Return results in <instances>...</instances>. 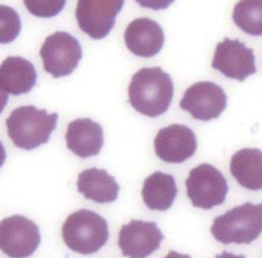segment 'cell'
<instances>
[{
  "label": "cell",
  "mask_w": 262,
  "mask_h": 258,
  "mask_svg": "<svg viewBox=\"0 0 262 258\" xmlns=\"http://www.w3.org/2000/svg\"><path fill=\"white\" fill-rule=\"evenodd\" d=\"M164 258H191V257L188 256V254H181L176 251H171L169 252V253H167Z\"/></svg>",
  "instance_id": "cell-24"
},
{
  "label": "cell",
  "mask_w": 262,
  "mask_h": 258,
  "mask_svg": "<svg viewBox=\"0 0 262 258\" xmlns=\"http://www.w3.org/2000/svg\"><path fill=\"white\" fill-rule=\"evenodd\" d=\"M39 54L43 60L46 73L57 79L68 77L77 69L83 57V51L74 36L58 31L46 38Z\"/></svg>",
  "instance_id": "cell-6"
},
{
  "label": "cell",
  "mask_w": 262,
  "mask_h": 258,
  "mask_svg": "<svg viewBox=\"0 0 262 258\" xmlns=\"http://www.w3.org/2000/svg\"><path fill=\"white\" fill-rule=\"evenodd\" d=\"M41 242L38 226L21 215H13L0 221V250L10 258H27Z\"/></svg>",
  "instance_id": "cell-7"
},
{
  "label": "cell",
  "mask_w": 262,
  "mask_h": 258,
  "mask_svg": "<svg viewBox=\"0 0 262 258\" xmlns=\"http://www.w3.org/2000/svg\"><path fill=\"white\" fill-rule=\"evenodd\" d=\"M215 258H245V257L242 256V254H234V253H230V252H223V253L215 256Z\"/></svg>",
  "instance_id": "cell-26"
},
{
  "label": "cell",
  "mask_w": 262,
  "mask_h": 258,
  "mask_svg": "<svg viewBox=\"0 0 262 258\" xmlns=\"http://www.w3.org/2000/svg\"><path fill=\"white\" fill-rule=\"evenodd\" d=\"M212 66L224 77L244 81L256 73L255 53L239 39L224 38L215 47Z\"/></svg>",
  "instance_id": "cell-10"
},
{
  "label": "cell",
  "mask_w": 262,
  "mask_h": 258,
  "mask_svg": "<svg viewBox=\"0 0 262 258\" xmlns=\"http://www.w3.org/2000/svg\"><path fill=\"white\" fill-rule=\"evenodd\" d=\"M128 97L133 108L144 116L155 118L169 110L173 97V83L159 66L142 68L132 77Z\"/></svg>",
  "instance_id": "cell-1"
},
{
  "label": "cell",
  "mask_w": 262,
  "mask_h": 258,
  "mask_svg": "<svg viewBox=\"0 0 262 258\" xmlns=\"http://www.w3.org/2000/svg\"><path fill=\"white\" fill-rule=\"evenodd\" d=\"M230 174L240 186L249 191L262 190V151L242 149L230 159Z\"/></svg>",
  "instance_id": "cell-17"
},
{
  "label": "cell",
  "mask_w": 262,
  "mask_h": 258,
  "mask_svg": "<svg viewBox=\"0 0 262 258\" xmlns=\"http://www.w3.org/2000/svg\"><path fill=\"white\" fill-rule=\"evenodd\" d=\"M124 0H78L75 17L79 29L93 39L107 37Z\"/></svg>",
  "instance_id": "cell-8"
},
{
  "label": "cell",
  "mask_w": 262,
  "mask_h": 258,
  "mask_svg": "<svg viewBox=\"0 0 262 258\" xmlns=\"http://www.w3.org/2000/svg\"><path fill=\"white\" fill-rule=\"evenodd\" d=\"M142 8L151 10H165L175 0H136Z\"/></svg>",
  "instance_id": "cell-22"
},
{
  "label": "cell",
  "mask_w": 262,
  "mask_h": 258,
  "mask_svg": "<svg viewBox=\"0 0 262 258\" xmlns=\"http://www.w3.org/2000/svg\"><path fill=\"white\" fill-rule=\"evenodd\" d=\"M165 36L157 21L148 17L133 20L124 31V43L130 53L142 58H151L163 48Z\"/></svg>",
  "instance_id": "cell-13"
},
{
  "label": "cell",
  "mask_w": 262,
  "mask_h": 258,
  "mask_svg": "<svg viewBox=\"0 0 262 258\" xmlns=\"http://www.w3.org/2000/svg\"><path fill=\"white\" fill-rule=\"evenodd\" d=\"M154 148L157 156L163 161L181 163L196 153V134L184 124H171L158 132L154 139Z\"/></svg>",
  "instance_id": "cell-12"
},
{
  "label": "cell",
  "mask_w": 262,
  "mask_h": 258,
  "mask_svg": "<svg viewBox=\"0 0 262 258\" xmlns=\"http://www.w3.org/2000/svg\"><path fill=\"white\" fill-rule=\"evenodd\" d=\"M164 235L154 221L130 220L121 227L118 246L128 258H147L160 247Z\"/></svg>",
  "instance_id": "cell-11"
},
{
  "label": "cell",
  "mask_w": 262,
  "mask_h": 258,
  "mask_svg": "<svg viewBox=\"0 0 262 258\" xmlns=\"http://www.w3.org/2000/svg\"><path fill=\"white\" fill-rule=\"evenodd\" d=\"M67 148L81 159L96 156L103 147V130L90 118H80L68 124Z\"/></svg>",
  "instance_id": "cell-14"
},
{
  "label": "cell",
  "mask_w": 262,
  "mask_h": 258,
  "mask_svg": "<svg viewBox=\"0 0 262 258\" xmlns=\"http://www.w3.org/2000/svg\"><path fill=\"white\" fill-rule=\"evenodd\" d=\"M78 191L86 199L100 204H107L117 199L120 186L114 176L106 170L91 168L80 172L78 177Z\"/></svg>",
  "instance_id": "cell-16"
},
{
  "label": "cell",
  "mask_w": 262,
  "mask_h": 258,
  "mask_svg": "<svg viewBox=\"0 0 262 258\" xmlns=\"http://www.w3.org/2000/svg\"><path fill=\"white\" fill-rule=\"evenodd\" d=\"M186 190L192 205L208 210L223 204L229 187L227 178L217 168L201 163L188 174Z\"/></svg>",
  "instance_id": "cell-5"
},
{
  "label": "cell",
  "mask_w": 262,
  "mask_h": 258,
  "mask_svg": "<svg viewBox=\"0 0 262 258\" xmlns=\"http://www.w3.org/2000/svg\"><path fill=\"white\" fill-rule=\"evenodd\" d=\"M67 0H24V4L30 14L42 19L57 16L66 7Z\"/></svg>",
  "instance_id": "cell-21"
},
{
  "label": "cell",
  "mask_w": 262,
  "mask_h": 258,
  "mask_svg": "<svg viewBox=\"0 0 262 258\" xmlns=\"http://www.w3.org/2000/svg\"><path fill=\"white\" fill-rule=\"evenodd\" d=\"M180 107L194 120L208 122L218 118L227 108V93L212 81H200L185 91Z\"/></svg>",
  "instance_id": "cell-9"
},
{
  "label": "cell",
  "mask_w": 262,
  "mask_h": 258,
  "mask_svg": "<svg viewBox=\"0 0 262 258\" xmlns=\"http://www.w3.org/2000/svg\"><path fill=\"white\" fill-rule=\"evenodd\" d=\"M233 20L250 36H262V0H240L233 11Z\"/></svg>",
  "instance_id": "cell-19"
},
{
  "label": "cell",
  "mask_w": 262,
  "mask_h": 258,
  "mask_svg": "<svg viewBox=\"0 0 262 258\" xmlns=\"http://www.w3.org/2000/svg\"><path fill=\"white\" fill-rule=\"evenodd\" d=\"M8 100H9V93L2 87L0 85V113L4 111L5 106L8 105Z\"/></svg>",
  "instance_id": "cell-23"
},
{
  "label": "cell",
  "mask_w": 262,
  "mask_h": 258,
  "mask_svg": "<svg viewBox=\"0 0 262 258\" xmlns=\"http://www.w3.org/2000/svg\"><path fill=\"white\" fill-rule=\"evenodd\" d=\"M62 235L66 245L80 254L96 253L107 244L108 225L101 215L81 209L67 218Z\"/></svg>",
  "instance_id": "cell-4"
},
{
  "label": "cell",
  "mask_w": 262,
  "mask_h": 258,
  "mask_svg": "<svg viewBox=\"0 0 262 258\" xmlns=\"http://www.w3.org/2000/svg\"><path fill=\"white\" fill-rule=\"evenodd\" d=\"M58 113H48L35 106H21L11 112L7 120L8 135L15 147L33 150L46 144L57 127Z\"/></svg>",
  "instance_id": "cell-2"
},
{
  "label": "cell",
  "mask_w": 262,
  "mask_h": 258,
  "mask_svg": "<svg viewBox=\"0 0 262 258\" xmlns=\"http://www.w3.org/2000/svg\"><path fill=\"white\" fill-rule=\"evenodd\" d=\"M37 83V72L30 60L8 57L0 64V85L14 96L30 92Z\"/></svg>",
  "instance_id": "cell-15"
},
{
  "label": "cell",
  "mask_w": 262,
  "mask_h": 258,
  "mask_svg": "<svg viewBox=\"0 0 262 258\" xmlns=\"http://www.w3.org/2000/svg\"><path fill=\"white\" fill-rule=\"evenodd\" d=\"M212 235L224 245H249L262 233V203H244L214 219Z\"/></svg>",
  "instance_id": "cell-3"
},
{
  "label": "cell",
  "mask_w": 262,
  "mask_h": 258,
  "mask_svg": "<svg viewBox=\"0 0 262 258\" xmlns=\"http://www.w3.org/2000/svg\"><path fill=\"white\" fill-rule=\"evenodd\" d=\"M5 159H7V153H5L4 145H3V143L0 142V169H2V166L4 165Z\"/></svg>",
  "instance_id": "cell-25"
},
{
  "label": "cell",
  "mask_w": 262,
  "mask_h": 258,
  "mask_svg": "<svg viewBox=\"0 0 262 258\" xmlns=\"http://www.w3.org/2000/svg\"><path fill=\"white\" fill-rule=\"evenodd\" d=\"M21 32V19L13 8L0 5V43L14 42Z\"/></svg>",
  "instance_id": "cell-20"
},
{
  "label": "cell",
  "mask_w": 262,
  "mask_h": 258,
  "mask_svg": "<svg viewBox=\"0 0 262 258\" xmlns=\"http://www.w3.org/2000/svg\"><path fill=\"white\" fill-rule=\"evenodd\" d=\"M178 196V186L173 176L157 171L145 178L142 197L150 210L164 212L171 208Z\"/></svg>",
  "instance_id": "cell-18"
}]
</instances>
